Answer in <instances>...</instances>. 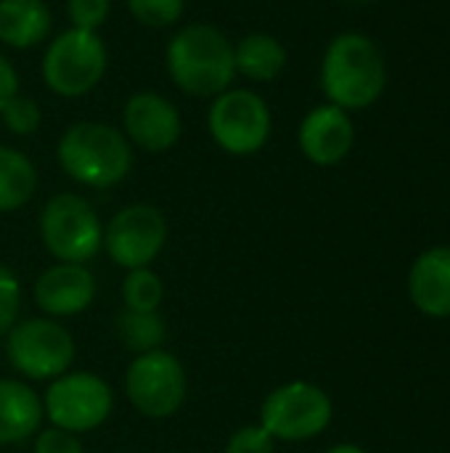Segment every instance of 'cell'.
I'll return each mask as SVG.
<instances>
[{
    "label": "cell",
    "instance_id": "cell-1",
    "mask_svg": "<svg viewBox=\"0 0 450 453\" xmlns=\"http://www.w3.org/2000/svg\"><path fill=\"white\" fill-rule=\"evenodd\" d=\"M387 85V66L379 45L363 32L337 35L321 61V90L329 104L361 111L379 101Z\"/></svg>",
    "mask_w": 450,
    "mask_h": 453
},
{
    "label": "cell",
    "instance_id": "cell-2",
    "mask_svg": "<svg viewBox=\"0 0 450 453\" xmlns=\"http://www.w3.org/2000/svg\"><path fill=\"white\" fill-rule=\"evenodd\" d=\"M172 82L199 98H215L231 88L236 77L233 42L212 24L183 27L164 50Z\"/></svg>",
    "mask_w": 450,
    "mask_h": 453
},
{
    "label": "cell",
    "instance_id": "cell-3",
    "mask_svg": "<svg viewBox=\"0 0 450 453\" xmlns=\"http://www.w3.org/2000/svg\"><path fill=\"white\" fill-rule=\"evenodd\" d=\"M61 170L90 188H109L127 178L133 149L122 130L106 122H74L56 149Z\"/></svg>",
    "mask_w": 450,
    "mask_h": 453
},
{
    "label": "cell",
    "instance_id": "cell-4",
    "mask_svg": "<svg viewBox=\"0 0 450 453\" xmlns=\"http://www.w3.org/2000/svg\"><path fill=\"white\" fill-rule=\"evenodd\" d=\"M106 66L109 53L101 35L72 27L45 48L42 80L56 96L80 98L103 80Z\"/></svg>",
    "mask_w": 450,
    "mask_h": 453
},
{
    "label": "cell",
    "instance_id": "cell-5",
    "mask_svg": "<svg viewBox=\"0 0 450 453\" xmlns=\"http://www.w3.org/2000/svg\"><path fill=\"white\" fill-rule=\"evenodd\" d=\"M207 127L223 151L233 157H249L271 138V109L255 90L228 88L215 96L207 111Z\"/></svg>",
    "mask_w": 450,
    "mask_h": 453
},
{
    "label": "cell",
    "instance_id": "cell-6",
    "mask_svg": "<svg viewBox=\"0 0 450 453\" xmlns=\"http://www.w3.org/2000/svg\"><path fill=\"white\" fill-rule=\"evenodd\" d=\"M40 236L56 260L77 265L90 260L103 244V228L95 210L77 194H58L45 204Z\"/></svg>",
    "mask_w": 450,
    "mask_h": 453
},
{
    "label": "cell",
    "instance_id": "cell-7",
    "mask_svg": "<svg viewBox=\"0 0 450 453\" xmlns=\"http://www.w3.org/2000/svg\"><path fill=\"white\" fill-rule=\"evenodd\" d=\"M260 417L273 441H310L329 427L332 401L310 382H289L265 398Z\"/></svg>",
    "mask_w": 450,
    "mask_h": 453
},
{
    "label": "cell",
    "instance_id": "cell-8",
    "mask_svg": "<svg viewBox=\"0 0 450 453\" xmlns=\"http://www.w3.org/2000/svg\"><path fill=\"white\" fill-rule=\"evenodd\" d=\"M5 350L11 366L29 380L61 377L74 358L72 334L48 319H29L24 324H13Z\"/></svg>",
    "mask_w": 450,
    "mask_h": 453
},
{
    "label": "cell",
    "instance_id": "cell-9",
    "mask_svg": "<svg viewBox=\"0 0 450 453\" xmlns=\"http://www.w3.org/2000/svg\"><path fill=\"white\" fill-rule=\"evenodd\" d=\"M125 390L143 417L164 419L186 401V372L180 361L164 350L141 353L127 369Z\"/></svg>",
    "mask_w": 450,
    "mask_h": 453
},
{
    "label": "cell",
    "instance_id": "cell-10",
    "mask_svg": "<svg viewBox=\"0 0 450 453\" xmlns=\"http://www.w3.org/2000/svg\"><path fill=\"white\" fill-rule=\"evenodd\" d=\"M42 411L58 430L88 433L111 414V390L95 374H66L48 388Z\"/></svg>",
    "mask_w": 450,
    "mask_h": 453
},
{
    "label": "cell",
    "instance_id": "cell-11",
    "mask_svg": "<svg viewBox=\"0 0 450 453\" xmlns=\"http://www.w3.org/2000/svg\"><path fill=\"white\" fill-rule=\"evenodd\" d=\"M164 239V215L151 204H130L119 210L103 231V247L109 257L127 271L146 268L162 252Z\"/></svg>",
    "mask_w": 450,
    "mask_h": 453
},
{
    "label": "cell",
    "instance_id": "cell-12",
    "mask_svg": "<svg viewBox=\"0 0 450 453\" xmlns=\"http://www.w3.org/2000/svg\"><path fill=\"white\" fill-rule=\"evenodd\" d=\"M125 138L143 151L159 154L178 143L183 133V119L178 106L159 93H135L125 101L122 109Z\"/></svg>",
    "mask_w": 450,
    "mask_h": 453
},
{
    "label": "cell",
    "instance_id": "cell-13",
    "mask_svg": "<svg viewBox=\"0 0 450 453\" xmlns=\"http://www.w3.org/2000/svg\"><path fill=\"white\" fill-rule=\"evenodd\" d=\"M297 141H300L302 154L313 165L318 167L339 165L353 151V143H355V127H353L350 111L334 104L316 106L313 111L305 114Z\"/></svg>",
    "mask_w": 450,
    "mask_h": 453
},
{
    "label": "cell",
    "instance_id": "cell-14",
    "mask_svg": "<svg viewBox=\"0 0 450 453\" xmlns=\"http://www.w3.org/2000/svg\"><path fill=\"white\" fill-rule=\"evenodd\" d=\"M95 295L93 273L77 263H58L48 268L34 284L37 308L50 316H74L82 313Z\"/></svg>",
    "mask_w": 450,
    "mask_h": 453
},
{
    "label": "cell",
    "instance_id": "cell-15",
    "mask_svg": "<svg viewBox=\"0 0 450 453\" xmlns=\"http://www.w3.org/2000/svg\"><path fill=\"white\" fill-rule=\"evenodd\" d=\"M408 295L422 313L450 316V247H432L416 257L408 273Z\"/></svg>",
    "mask_w": 450,
    "mask_h": 453
},
{
    "label": "cell",
    "instance_id": "cell-16",
    "mask_svg": "<svg viewBox=\"0 0 450 453\" xmlns=\"http://www.w3.org/2000/svg\"><path fill=\"white\" fill-rule=\"evenodd\" d=\"M40 395L16 380H0V446L21 443L40 430L42 422Z\"/></svg>",
    "mask_w": 450,
    "mask_h": 453
},
{
    "label": "cell",
    "instance_id": "cell-17",
    "mask_svg": "<svg viewBox=\"0 0 450 453\" xmlns=\"http://www.w3.org/2000/svg\"><path fill=\"white\" fill-rule=\"evenodd\" d=\"M50 8L45 0H0V42L11 48H34L50 32Z\"/></svg>",
    "mask_w": 450,
    "mask_h": 453
},
{
    "label": "cell",
    "instance_id": "cell-18",
    "mask_svg": "<svg viewBox=\"0 0 450 453\" xmlns=\"http://www.w3.org/2000/svg\"><path fill=\"white\" fill-rule=\"evenodd\" d=\"M236 74L252 82H273L286 66V48L268 32H249L233 45Z\"/></svg>",
    "mask_w": 450,
    "mask_h": 453
},
{
    "label": "cell",
    "instance_id": "cell-19",
    "mask_svg": "<svg viewBox=\"0 0 450 453\" xmlns=\"http://www.w3.org/2000/svg\"><path fill=\"white\" fill-rule=\"evenodd\" d=\"M37 188V170L27 154L0 146V212L24 207Z\"/></svg>",
    "mask_w": 450,
    "mask_h": 453
},
{
    "label": "cell",
    "instance_id": "cell-20",
    "mask_svg": "<svg viewBox=\"0 0 450 453\" xmlns=\"http://www.w3.org/2000/svg\"><path fill=\"white\" fill-rule=\"evenodd\" d=\"M117 332H119V340L125 342V348L133 350V353L159 350L164 337H167L164 321L156 316V311L154 313H138V311L119 313Z\"/></svg>",
    "mask_w": 450,
    "mask_h": 453
},
{
    "label": "cell",
    "instance_id": "cell-21",
    "mask_svg": "<svg viewBox=\"0 0 450 453\" xmlns=\"http://www.w3.org/2000/svg\"><path fill=\"white\" fill-rule=\"evenodd\" d=\"M122 297H125L127 311L154 313L159 308L162 297H164L162 279L154 271H149V268H135L122 281Z\"/></svg>",
    "mask_w": 450,
    "mask_h": 453
},
{
    "label": "cell",
    "instance_id": "cell-22",
    "mask_svg": "<svg viewBox=\"0 0 450 453\" xmlns=\"http://www.w3.org/2000/svg\"><path fill=\"white\" fill-rule=\"evenodd\" d=\"M125 3L138 24L154 29L172 27L186 11V0H125Z\"/></svg>",
    "mask_w": 450,
    "mask_h": 453
},
{
    "label": "cell",
    "instance_id": "cell-23",
    "mask_svg": "<svg viewBox=\"0 0 450 453\" xmlns=\"http://www.w3.org/2000/svg\"><path fill=\"white\" fill-rule=\"evenodd\" d=\"M5 127L16 135H32L37 133L40 122H42V111H40V104L32 98V96H21L16 93L0 111Z\"/></svg>",
    "mask_w": 450,
    "mask_h": 453
},
{
    "label": "cell",
    "instance_id": "cell-24",
    "mask_svg": "<svg viewBox=\"0 0 450 453\" xmlns=\"http://www.w3.org/2000/svg\"><path fill=\"white\" fill-rule=\"evenodd\" d=\"M66 11H69V19H72L74 29L98 32V27H103L106 19H109L111 0H69Z\"/></svg>",
    "mask_w": 450,
    "mask_h": 453
},
{
    "label": "cell",
    "instance_id": "cell-25",
    "mask_svg": "<svg viewBox=\"0 0 450 453\" xmlns=\"http://www.w3.org/2000/svg\"><path fill=\"white\" fill-rule=\"evenodd\" d=\"M19 305H21L19 281L5 265H0V337L13 329L16 316H19Z\"/></svg>",
    "mask_w": 450,
    "mask_h": 453
},
{
    "label": "cell",
    "instance_id": "cell-26",
    "mask_svg": "<svg viewBox=\"0 0 450 453\" xmlns=\"http://www.w3.org/2000/svg\"><path fill=\"white\" fill-rule=\"evenodd\" d=\"M276 449V441L273 435L260 425H252V427H241L231 435L225 453H273Z\"/></svg>",
    "mask_w": 450,
    "mask_h": 453
},
{
    "label": "cell",
    "instance_id": "cell-27",
    "mask_svg": "<svg viewBox=\"0 0 450 453\" xmlns=\"http://www.w3.org/2000/svg\"><path fill=\"white\" fill-rule=\"evenodd\" d=\"M34 453H82L80 441L74 438V433L50 427L42 430L34 441Z\"/></svg>",
    "mask_w": 450,
    "mask_h": 453
},
{
    "label": "cell",
    "instance_id": "cell-28",
    "mask_svg": "<svg viewBox=\"0 0 450 453\" xmlns=\"http://www.w3.org/2000/svg\"><path fill=\"white\" fill-rule=\"evenodd\" d=\"M16 93H19V74H16L13 64L0 53V111Z\"/></svg>",
    "mask_w": 450,
    "mask_h": 453
},
{
    "label": "cell",
    "instance_id": "cell-29",
    "mask_svg": "<svg viewBox=\"0 0 450 453\" xmlns=\"http://www.w3.org/2000/svg\"><path fill=\"white\" fill-rule=\"evenodd\" d=\"M326 453H366V451H363V449H358V446H353V443H342V446L329 449Z\"/></svg>",
    "mask_w": 450,
    "mask_h": 453
},
{
    "label": "cell",
    "instance_id": "cell-30",
    "mask_svg": "<svg viewBox=\"0 0 450 453\" xmlns=\"http://www.w3.org/2000/svg\"><path fill=\"white\" fill-rule=\"evenodd\" d=\"M350 3H363V0H350Z\"/></svg>",
    "mask_w": 450,
    "mask_h": 453
}]
</instances>
